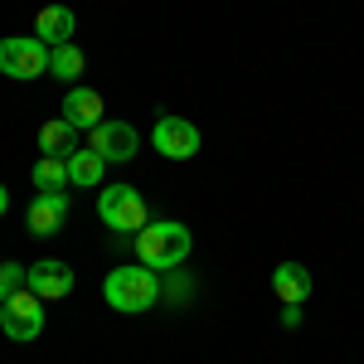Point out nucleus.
<instances>
[{
    "instance_id": "nucleus-8",
    "label": "nucleus",
    "mask_w": 364,
    "mask_h": 364,
    "mask_svg": "<svg viewBox=\"0 0 364 364\" xmlns=\"http://www.w3.org/2000/svg\"><path fill=\"white\" fill-rule=\"evenodd\" d=\"M63 219H68V195L63 190H54V195H39L34 190V199H29L25 209V224L34 238H54L58 228H63Z\"/></svg>"
},
{
    "instance_id": "nucleus-12",
    "label": "nucleus",
    "mask_w": 364,
    "mask_h": 364,
    "mask_svg": "<svg viewBox=\"0 0 364 364\" xmlns=\"http://www.w3.org/2000/svg\"><path fill=\"white\" fill-rule=\"evenodd\" d=\"M272 291H277V301L301 306V301L311 296V272H306V262H277V267H272Z\"/></svg>"
},
{
    "instance_id": "nucleus-13",
    "label": "nucleus",
    "mask_w": 364,
    "mask_h": 364,
    "mask_svg": "<svg viewBox=\"0 0 364 364\" xmlns=\"http://www.w3.org/2000/svg\"><path fill=\"white\" fill-rule=\"evenodd\" d=\"M102 170H107V161L92 151V146H78L73 156H68V185H102Z\"/></svg>"
},
{
    "instance_id": "nucleus-3",
    "label": "nucleus",
    "mask_w": 364,
    "mask_h": 364,
    "mask_svg": "<svg viewBox=\"0 0 364 364\" xmlns=\"http://www.w3.org/2000/svg\"><path fill=\"white\" fill-rule=\"evenodd\" d=\"M97 219L112 228V233H141V228L151 224V209H146L141 190H132V185H107L97 195Z\"/></svg>"
},
{
    "instance_id": "nucleus-15",
    "label": "nucleus",
    "mask_w": 364,
    "mask_h": 364,
    "mask_svg": "<svg viewBox=\"0 0 364 364\" xmlns=\"http://www.w3.org/2000/svg\"><path fill=\"white\" fill-rule=\"evenodd\" d=\"M29 180H34V190H39V195H54V190L68 185V161H63V156H39Z\"/></svg>"
},
{
    "instance_id": "nucleus-11",
    "label": "nucleus",
    "mask_w": 364,
    "mask_h": 364,
    "mask_svg": "<svg viewBox=\"0 0 364 364\" xmlns=\"http://www.w3.org/2000/svg\"><path fill=\"white\" fill-rule=\"evenodd\" d=\"M73 29H78V15L68 5H49L34 20V39H44L49 49H58V44H73Z\"/></svg>"
},
{
    "instance_id": "nucleus-16",
    "label": "nucleus",
    "mask_w": 364,
    "mask_h": 364,
    "mask_svg": "<svg viewBox=\"0 0 364 364\" xmlns=\"http://www.w3.org/2000/svg\"><path fill=\"white\" fill-rule=\"evenodd\" d=\"M49 73L63 78V83H73V78L83 73V49H78V44H58V49H49Z\"/></svg>"
},
{
    "instance_id": "nucleus-5",
    "label": "nucleus",
    "mask_w": 364,
    "mask_h": 364,
    "mask_svg": "<svg viewBox=\"0 0 364 364\" xmlns=\"http://www.w3.org/2000/svg\"><path fill=\"white\" fill-rule=\"evenodd\" d=\"M0 331L15 340V345H29V340H39L44 331V301L34 296V291H15L10 301H0Z\"/></svg>"
},
{
    "instance_id": "nucleus-14",
    "label": "nucleus",
    "mask_w": 364,
    "mask_h": 364,
    "mask_svg": "<svg viewBox=\"0 0 364 364\" xmlns=\"http://www.w3.org/2000/svg\"><path fill=\"white\" fill-rule=\"evenodd\" d=\"M73 136H78V127H68L63 117H58V122H44V127H39V151H44V156H63V161H68V156L78 151V146H73Z\"/></svg>"
},
{
    "instance_id": "nucleus-6",
    "label": "nucleus",
    "mask_w": 364,
    "mask_h": 364,
    "mask_svg": "<svg viewBox=\"0 0 364 364\" xmlns=\"http://www.w3.org/2000/svg\"><path fill=\"white\" fill-rule=\"evenodd\" d=\"M87 146L107 161V166H117V161H132L141 151V136L132 122H102V127H92L87 132Z\"/></svg>"
},
{
    "instance_id": "nucleus-19",
    "label": "nucleus",
    "mask_w": 364,
    "mask_h": 364,
    "mask_svg": "<svg viewBox=\"0 0 364 364\" xmlns=\"http://www.w3.org/2000/svg\"><path fill=\"white\" fill-rule=\"evenodd\" d=\"M5 209H10V190L0 185V214H5Z\"/></svg>"
},
{
    "instance_id": "nucleus-4",
    "label": "nucleus",
    "mask_w": 364,
    "mask_h": 364,
    "mask_svg": "<svg viewBox=\"0 0 364 364\" xmlns=\"http://www.w3.org/2000/svg\"><path fill=\"white\" fill-rule=\"evenodd\" d=\"M0 73L29 83V78H44L49 73V44L34 39V34H15V39H0Z\"/></svg>"
},
{
    "instance_id": "nucleus-2",
    "label": "nucleus",
    "mask_w": 364,
    "mask_h": 364,
    "mask_svg": "<svg viewBox=\"0 0 364 364\" xmlns=\"http://www.w3.org/2000/svg\"><path fill=\"white\" fill-rule=\"evenodd\" d=\"M102 301L122 316H141V311H151L161 301V277H156V267H146V262H127V267H112L107 282H102Z\"/></svg>"
},
{
    "instance_id": "nucleus-9",
    "label": "nucleus",
    "mask_w": 364,
    "mask_h": 364,
    "mask_svg": "<svg viewBox=\"0 0 364 364\" xmlns=\"http://www.w3.org/2000/svg\"><path fill=\"white\" fill-rule=\"evenodd\" d=\"M25 287L39 296V301H63V296L73 291V267H68V262H58V257H44V262H34V267H29Z\"/></svg>"
},
{
    "instance_id": "nucleus-7",
    "label": "nucleus",
    "mask_w": 364,
    "mask_h": 364,
    "mask_svg": "<svg viewBox=\"0 0 364 364\" xmlns=\"http://www.w3.org/2000/svg\"><path fill=\"white\" fill-rule=\"evenodd\" d=\"M151 146H156L166 161H190L199 151V127L185 122V117H161L156 132H151Z\"/></svg>"
},
{
    "instance_id": "nucleus-1",
    "label": "nucleus",
    "mask_w": 364,
    "mask_h": 364,
    "mask_svg": "<svg viewBox=\"0 0 364 364\" xmlns=\"http://www.w3.org/2000/svg\"><path fill=\"white\" fill-rule=\"evenodd\" d=\"M132 248H136V262L156 267V272H175L190 257L195 238H190V228L175 224V219H151L141 233H132Z\"/></svg>"
},
{
    "instance_id": "nucleus-18",
    "label": "nucleus",
    "mask_w": 364,
    "mask_h": 364,
    "mask_svg": "<svg viewBox=\"0 0 364 364\" xmlns=\"http://www.w3.org/2000/svg\"><path fill=\"white\" fill-rule=\"evenodd\" d=\"M282 326L291 331V326H301V306H291V301H282Z\"/></svg>"
},
{
    "instance_id": "nucleus-10",
    "label": "nucleus",
    "mask_w": 364,
    "mask_h": 364,
    "mask_svg": "<svg viewBox=\"0 0 364 364\" xmlns=\"http://www.w3.org/2000/svg\"><path fill=\"white\" fill-rule=\"evenodd\" d=\"M63 122H68V127H78V132L102 127V122H107V117H102V97H97L92 87H73V92L63 97Z\"/></svg>"
},
{
    "instance_id": "nucleus-17",
    "label": "nucleus",
    "mask_w": 364,
    "mask_h": 364,
    "mask_svg": "<svg viewBox=\"0 0 364 364\" xmlns=\"http://www.w3.org/2000/svg\"><path fill=\"white\" fill-rule=\"evenodd\" d=\"M29 267H15V262H0V301H10L15 291H25Z\"/></svg>"
}]
</instances>
